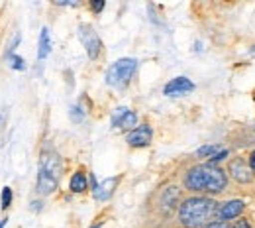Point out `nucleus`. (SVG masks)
Here are the masks:
<instances>
[{"instance_id": "f257e3e1", "label": "nucleus", "mask_w": 255, "mask_h": 228, "mask_svg": "<svg viewBox=\"0 0 255 228\" xmlns=\"http://www.w3.org/2000/svg\"><path fill=\"white\" fill-rule=\"evenodd\" d=\"M185 189L198 195H220L228 187V175L222 167L212 163H198L187 169L185 173Z\"/></svg>"}, {"instance_id": "f03ea898", "label": "nucleus", "mask_w": 255, "mask_h": 228, "mask_svg": "<svg viewBox=\"0 0 255 228\" xmlns=\"http://www.w3.org/2000/svg\"><path fill=\"white\" fill-rule=\"evenodd\" d=\"M218 203L210 197L194 195L189 197L179 207V225L183 228H206L216 221Z\"/></svg>"}, {"instance_id": "7ed1b4c3", "label": "nucleus", "mask_w": 255, "mask_h": 228, "mask_svg": "<svg viewBox=\"0 0 255 228\" xmlns=\"http://www.w3.org/2000/svg\"><path fill=\"white\" fill-rule=\"evenodd\" d=\"M137 69V59L133 57H122L116 63L108 67L106 71V83L114 89H126Z\"/></svg>"}, {"instance_id": "20e7f679", "label": "nucleus", "mask_w": 255, "mask_h": 228, "mask_svg": "<svg viewBox=\"0 0 255 228\" xmlns=\"http://www.w3.org/2000/svg\"><path fill=\"white\" fill-rule=\"evenodd\" d=\"M79 39H81L89 59H93V61L98 59V55L102 51V41H100L98 33L95 32V28L91 24H81L79 26Z\"/></svg>"}, {"instance_id": "39448f33", "label": "nucleus", "mask_w": 255, "mask_h": 228, "mask_svg": "<svg viewBox=\"0 0 255 228\" xmlns=\"http://www.w3.org/2000/svg\"><path fill=\"white\" fill-rule=\"evenodd\" d=\"M228 173H230V177H232L236 183H240V185L252 183L255 177L254 169H252V165H250V160H246V158H242V156L234 158L232 162L228 163Z\"/></svg>"}, {"instance_id": "423d86ee", "label": "nucleus", "mask_w": 255, "mask_h": 228, "mask_svg": "<svg viewBox=\"0 0 255 228\" xmlns=\"http://www.w3.org/2000/svg\"><path fill=\"white\" fill-rule=\"evenodd\" d=\"M244 211H246V203H244L242 199H230V201H226V203H220V205H218L216 219H218V221L230 223V221L240 219V217L244 215Z\"/></svg>"}, {"instance_id": "0eeeda50", "label": "nucleus", "mask_w": 255, "mask_h": 228, "mask_svg": "<svg viewBox=\"0 0 255 228\" xmlns=\"http://www.w3.org/2000/svg\"><path fill=\"white\" fill-rule=\"evenodd\" d=\"M153 140V130L149 124H139L131 132H128L126 142L129 148H147Z\"/></svg>"}, {"instance_id": "6e6552de", "label": "nucleus", "mask_w": 255, "mask_h": 228, "mask_svg": "<svg viewBox=\"0 0 255 228\" xmlns=\"http://www.w3.org/2000/svg\"><path fill=\"white\" fill-rule=\"evenodd\" d=\"M137 124V114L133 110H129L126 106H120L114 110L112 114V128H118V130H133Z\"/></svg>"}, {"instance_id": "1a4fd4ad", "label": "nucleus", "mask_w": 255, "mask_h": 228, "mask_svg": "<svg viewBox=\"0 0 255 228\" xmlns=\"http://www.w3.org/2000/svg\"><path fill=\"white\" fill-rule=\"evenodd\" d=\"M192 91H194V83L189 77H175L163 87V93L167 97H185Z\"/></svg>"}, {"instance_id": "9d476101", "label": "nucleus", "mask_w": 255, "mask_h": 228, "mask_svg": "<svg viewBox=\"0 0 255 228\" xmlns=\"http://www.w3.org/2000/svg\"><path fill=\"white\" fill-rule=\"evenodd\" d=\"M39 169L53 175L55 179L61 177V171H63V162L59 158V154L55 152H43L41 154V160H39Z\"/></svg>"}, {"instance_id": "9b49d317", "label": "nucleus", "mask_w": 255, "mask_h": 228, "mask_svg": "<svg viewBox=\"0 0 255 228\" xmlns=\"http://www.w3.org/2000/svg\"><path fill=\"white\" fill-rule=\"evenodd\" d=\"M57 181H59V179H55L53 175H49V173H45V171L39 169L37 181H35V191H37V195H41V197L51 195V193L57 189Z\"/></svg>"}, {"instance_id": "f8f14e48", "label": "nucleus", "mask_w": 255, "mask_h": 228, "mask_svg": "<svg viewBox=\"0 0 255 228\" xmlns=\"http://www.w3.org/2000/svg\"><path fill=\"white\" fill-rule=\"evenodd\" d=\"M118 183H120V177H108L93 189V195L96 201H108L114 193V189L118 187Z\"/></svg>"}, {"instance_id": "ddd939ff", "label": "nucleus", "mask_w": 255, "mask_h": 228, "mask_svg": "<svg viewBox=\"0 0 255 228\" xmlns=\"http://www.w3.org/2000/svg\"><path fill=\"white\" fill-rule=\"evenodd\" d=\"M87 187H89L87 173H85V171H77V173H73V177H71V181H69V189H71L73 193H85Z\"/></svg>"}, {"instance_id": "4468645a", "label": "nucleus", "mask_w": 255, "mask_h": 228, "mask_svg": "<svg viewBox=\"0 0 255 228\" xmlns=\"http://www.w3.org/2000/svg\"><path fill=\"white\" fill-rule=\"evenodd\" d=\"M51 51V39H49V30L47 28H41L39 33V47H37V59L43 61Z\"/></svg>"}, {"instance_id": "2eb2a0df", "label": "nucleus", "mask_w": 255, "mask_h": 228, "mask_svg": "<svg viewBox=\"0 0 255 228\" xmlns=\"http://www.w3.org/2000/svg\"><path fill=\"white\" fill-rule=\"evenodd\" d=\"M218 152H222V148L218 146V144H208V146H202V148H198V152H196V156L198 158H208V162L218 154Z\"/></svg>"}, {"instance_id": "dca6fc26", "label": "nucleus", "mask_w": 255, "mask_h": 228, "mask_svg": "<svg viewBox=\"0 0 255 228\" xmlns=\"http://www.w3.org/2000/svg\"><path fill=\"white\" fill-rule=\"evenodd\" d=\"M6 61H10V67L16 69V71H24V69H26V61H24L20 55L8 53V55H6Z\"/></svg>"}, {"instance_id": "f3484780", "label": "nucleus", "mask_w": 255, "mask_h": 228, "mask_svg": "<svg viewBox=\"0 0 255 228\" xmlns=\"http://www.w3.org/2000/svg\"><path fill=\"white\" fill-rule=\"evenodd\" d=\"M10 205H12V189L10 187H4L2 189V195H0V207H2V211H6Z\"/></svg>"}, {"instance_id": "a211bd4d", "label": "nucleus", "mask_w": 255, "mask_h": 228, "mask_svg": "<svg viewBox=\"0 0 255 228\" xmlns=\"http://www.w3.org/2000/svg\"><path fill=\"white\" fill-rule=\"evenodd\" d=\"M230 228H252V223H250L248 219L240 217V219H236V221L230 223Z\"/></svg>"}, {"instance_id": "6ab92c4d", "label": "nucleus", "mask_w": 255, "mask_h": 228, "mask_svg": "<svg viewBox=\"0 0 255 228\" xmlns=\"http://www.w3.org/2000/svg\"><path fill=\"white\" fill-rule=\"evenodd\" d=\"M71 118H73L75 122H81V120L85 118V110H81L79 106H73V108H71Z\"/></svg>"}, {"instance_id": "aec40b11", "label": "nucleus", "mask_w": 255, "mask_h": 228, "mask_svg": "<svg viewBox=\"0 0 255 228\" xmlns=\"http://www.w3.org/2000/svg\"><path fill=\"white\" fill-rule=\"evenodd\" d=\"M228 156H230V152H228V150H222V152H218V154H216V156H214V158H212V160H210L208 163H212V165H218V162L226 160Z\"/></svg>"}, {"instance_id": "412c9836", "label": "nucleus", "mask_w": 255, "mask_h": 228, "mask_svg": "<svg viewBox=\"0 0 255 228\" xmlns=\"http://www.w3.org/2000/svg\"><path fill=\"white\" fill-rule=\"evenodd\" d=\"M91 10H93L95 14H100V12L104 10V0H95V2H91Z\"/></svg>"}, {"instance_id": "4be33fe9", "label": "nucleus", "mask_w": 255, "mask_h": 228, "mask_svg": "<svg viewBox=\"0 0 255 228\" xmlns=\"http://www.w3.org/2000/svg\"><path fill=\"white\" fill-rule=\"evenodd\" d=\"M206 228H230V223H226V221H218V219H216V221H212Z\"/></svg>"}, {"instance_id": "5701e85b", "label": "nucleus", "mask_w": 255, "mask_h": 228, "mask_svg": "<svg viewBox=\"0 0 255 228\" xmlns=\"http://www.w3.org/2000/svg\"><path fill=\"white\" fill-rule=\"evenodd\" d=\"M250 165H252V169H254L255 173V150L252 152V156H250Z\"/></svg>"}, {"instance_id": "b1692460", "label": "nucleus", "mask_w": 255, "mask_h": 228, "mask_svg": "<svg viewBox=\"0 0 255 228\" xmlns=\"http://www.w3.org/2000/svg\"><path fill=\"white\" fill-rule=\"evenodd\" d=\"M6 223H8V219H2V221H0V228L6 227Z\"/></svg>"}, {"instance_id": "393cba45", "label": "nucleus", "mask_w": 255, "mask_h": 228, "mask_svg": "<svg viewBox=\"0 0 255 228\" xmlns=\"http://www.w3.org/2000/svg\"><path fill=\"white\" fill-rule=\"evenodd\" d=\"M100 227H102V223H96V225H93L91 228H100Z\"/></svg>"}, {"instance_id": "a878e982", "label": "nucleus", "mask_w": 255, "mask_h": 228, "mask_svg": "<svg viewBox=\"0 0 255 228\" xmlns=\"http://www.w3.org/2000/svg\"><path fill=\"white\" fill-rule=\"evenodd\" d=\"M254 51H255V47H254Z\"/></svg>"}]
</instances>
